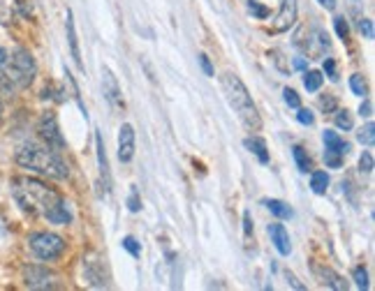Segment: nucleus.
<instances>
[{"label": "nucleus", "instance_id": "f257e3e1", "mask_svg": "<svg viewBox=\"0 0 375 291\" xmlns=\"http://www.w3.org/2000/svg\"><path fill=\"white\" fill-rule=\"evenodd\" d=\"M12 197L19 204V208L28 215L47 218L53 224H69V215L65 201L53 187L44 185L42 180L35 178H14L12 180Z\"/></svg>", "mask_w": 375, "mask_h": 291}, {"label": "nucleus", "instance_id": "f03ea898", "mask_svg": "<svg viewBox=\"0 0 375 291\" xmlns=\"http://www.w3.org/2000/svg\"><path fill=\"white\" fill-rule=\"evenodd\" d=\"M17 164L24 169H31L40 176L53 178V180H65L69 176L67 164L62 162V157L51 148H42V146H21L17 150Z\"/></svg>", "mask_w": 375, "mask_h": 291}, {"label": "nucleus", "instance_id": "7ed1b4c3", "mask_svg": "<svg viewBox=\"0 0 375 291\" xmlns=\"http://www.w3.org/2000/svg\"><path fill=\"white\" fill-rule=\"evenodd\" d=\"M222 90H225V97L229 102V107L234 109V114L239 116V121L243 123V127L250 130V132H257L262 127V118L257 114V107L253 102V97H250L246 83H243L239 76L227 72L222 74Z\"/></svg>", "mask_w": 375, "mask_h": 291}, {"label": "nucleus", "instance_id": "20e7f679", "mask_svg": "<svg viewBox=\"0 0 375 291\" xmlns=\"http://www.w3.org/2000/svg\"><path fill=\"white\" fill-rule=\"evenodd\" d=\"M38 65L31 51L26 48H17L3 67H0V88L5 93H14L17 88H28L35 79Z\"/></svg>", "mask_w": 375, "mask_h": 291}, {"label": "nucleus", "instance_id": "39448f33", "mask_svg": "<svg viewBox=\"0 0 375 291\" xmlns=\"http://www.w3.org/2000/svg\"><path fill=\"white\" fill-rule=\"evenodd\" d=\"M28 247L42 261H53L65 252V240L51 231H35L28 236Z\"/></svg>", "mask_w": 375, "mask_h": 291}, {"label": "nucleus", "instance_id": "423d86ee", "mask_svg": "<svg viewBox=\"0 0 375 291\" xmlns=\"http://www.w3.org/2000/svg\"><path fill=\"white\" fill-rule=\"evenodd\" d=\"M24 282L31 289H56L58 275L44 266H24Z\"/></svg>", "mask_w": 375, "mask_h": 291}, {"label": "nucleus", "instance_id": "0eeeda50", "mask_svg": "<svg viewBox=\"0 0 375 291\" xmlns=\"http://www.w3.org/2000/svg\"><path fill=\"white\" fill-rule=\"evenodd\" d=\"M38 132L40 139L44 141L51 150H60L65 148V139H62L60 130H58V121H56L53 114H44L38 123Z\"/></svg>", "mask_w": 375, "mask_h": 291}, {"label": "nucleus", "instance_id": "6e6552de", "mask_svg": "<svg viewBox=\"0 0 375 291\" xmlns=\"http://www.w3.org/2000/svg\"><path fill=\"white\" fill-rule=\"evenodd\" d=\"M83 275H86V280L93 284V287H107V270H104L102 261L97 259V256L90 254L88 259H83Z\"/></svg>", "mask_w": 375, "mask_h": 291}, {"label": "nucleus", "instance_id": "1a4fd4ad", "mask_svg": "<svg viewBox=\"0 0 375 291\" xmlns=\"http://www.w3.org/2000/svg\"><path fill=\"white\" fill-rule=\"evenodd\" d=\"M102 88H104V97H107V100L111 102V107H116V109H123L125 107L121 86H118L116 76L111 74L109 67H102Z\"/></svg>", "mask_w": 375, "mask_h": 291}, {"label": "nucleus", "instance_id": "9d476101", "mask_svg": "<svg viewBox=\"0 0 375 291\" xmlns=\"http://www.w3.org/2000/svg\"><path fill=\"white\" fill-rule=\"evenodd\" d=\"M294 21H297V0H283L281 12H278V17L274 19L271 30H274V33H285V30H290V28L294 26Z\"/></svg>", "mask_w": 375, "mask_h": 291}, {"label": "nucleus", "instance_id": "9b49d317", "mask_svg": "<svg viewBox=\"0 0 375 291\" xmlns=\"http://www.w3.org/2000/svg\"><path fill=\"white\" fill-rule=\"evenodd\" d=\"M132 155H135V130L125 123L118 132V157H121V162H130Z\"/></svg>", "mask_w": 375, "mask_h": 291}, {"label": "nucleus", "instance_id": "f8f14e48", "mask_svg": "<svg viewBox=\"0 0 375 291\" xmlns=\"http://www.w3.org/2000/svg\"><path fill=\"white\" fill-rule=\"evenodd\" d=\"M65 30H67V44H69V53L76 62V67H83L81 60V48H79V37H76V28H74V14L67 10V19H65Z\"/></svg>", "mask_w": 375, "mask_h": 291}, {"label": "nucleus", "instance_id": "ddd939ff", "mask_svg": "<svg viewBox=\"0 0 375 291\" xmlns=\"http://www.w3.org/2000/svg\"><path fill=\"white\" fill-rule=\"evenodd\" d=\"M269 236H271V242L278 247V252L281 254H290V236L288 231H285V227L283 224H269Z\"/></svg>", "mask_w": 375, "mask_h": 291}, {"label": "nucleus", "instance_id": "4468645a", "mask_svg": "<svg viewBox=\"0 0 375 291\" xmlns=\"http://www.w3.org/2000/svg\"><path fill=\"white\" fill-rule=\"evenodd\" d=\"M243 146L250 150V152H255L257 159H260L262 164H267L269 162V150H267V141L260 136H248L246 141H243Z\"/></svg>", "mask_w": 375, "mask_h": 291}, {"label": "nucleus", "instance_id": "2eb2a0df", "mask_svg": "<svg viewBox=\"0 0 375 291\" xmlns=\"http://www.w3.org/2000/svg\"><path fill=\"white\" fill-rule=\"evenodd\" d=\"M324 143H326V150H333L338 152V155H347V152H350V143L343 141V139L331 130L324 132Z\"/></svg>", "mask_w": 375, "mask_h": 291}, {"label": "nucleus", "instance_id": "dca6fc26", "mask_svg": "<svg viewBox=\"0 0 375 291\" xmlns=\"http://www.w3.org/2000/svg\"><path fill=\"white\" fill-rule=\"evenodd\" d=\"M319 275H322V282L329 284L331 289H336V291H345L347 289L343 277H340L338 273H333L331 268H319Z\"/></svg>", "mask_w": 375, "mask_h": 291}, {"label": "nucleus", "instance_id": "f3484780", "mask_svg": "<svg viewBox=\"0 0 375 291\" xmlns=\"http://www.w3.org/2000/svg\"><path fill=\"white\" fill-rule=\"evenodd\" d=\"M17 17V0H0V24L10 26Z\"/></svg>", "mask_w": 375, "mask_h": 291}, {"label": "nucleus", "instance_id": "a211bd4d", "mask_svg": "<svg viewBox=\"0 0 375 291\" xmlns=\"http://www.w3.org/2000/svg\"><path fill=\"white\" fill-rule=\"evenodd\" d=\"M95 148H97V162H100V171H102V176L107 178V185H109V162H107V152H104V143H102L100 132L95 134Z\"/></svg>", "mask_w": 375, "mask_h": 291}, {"label": "nucleus", "instance_id": "6ab92c4d", "mask_svg": "<svg viewBox=\"0 0 375 291\" xmlns=\"http://www.w3.org/2000/svg\"><path fill=\"white\" fill-rule=\"evenodd\" d=\"M310 187H312V192H315V194H324L326 187H329V176H326V171H312Z\"/></svg>", "mask_w": 375, "mask_h": 291}, {"label": "nucleus", "instance_id": "aec40b11", "mask_svg": "<svg viewBox=\"0 0 375 291\" xmlns=\"http://www.w3.org/2000/svg\"><path fill=\"white\" fill-rule=\"evenodd\" d=\"M267 208L271 211V215H276V218H281V220L292 218V208L288 204H283V201H278V199L267 201Z\"/></svg>", "mask_w": 375, "mask_h": 291}, {"label": "nucleus", "instance_id": "412c9836", "mask_svg": "<svg viewBox=\"0 0 375 291\" xmlns=\"http://www.w3.org/2000/svg\"><path fill=\"white\" fill-rule=\"evenodd\" d=\"M294 162L299 166V171H303V173H308L310 171V157H308V152H306L301 146H294Z\"/></svg>", "mask_w": 375, "mask_h": 291}, {"label": "nucleus", "instance_id": "4be33fe9", "mask_svg": "<svg viewBox=\"0 0 375 291\" xmlns=\"http://www.w3.org/2000/svg\"><path fill=\"white\" fill-rule=\"evenodd\" d=\"M357 139H359V143L373 146V143H375V125H373V123H368L366 127H361V132L357 134Z\"/></svg>", "mask_w": 375, "mask_h": 291}, {"label": "nucleus", "instance_id": "5701e85b", "mask_svg": "<svg viewBox=\"0 0 375 291\" xmlns=\"http://www.w3.org/2000/svg\"><path fill=\"white\" fill-rule=\"evenodd\" d=\"M303 86L310 90V93H315L322 86V74L319 72H306V79H303Z\"/></svg>", "mask_w": 375, "mask_h": 291}, {"label": "nucleus", "instance_id": "b1692460", "mask_svg": "<svg viewBox=\"0 0 375 291\" xmlns=\"http://www.w3.org/2000/svg\"><path fill=\"white\" fill-rule=\"evenodd\" d=\"M350 88H352V93L354 95H359V97H364L366 95V81H364V76L361 74H352L350 76Z\"/></svg>", "mask_w": 375, "mask_h": 291}, {"label": "nucleus", "instance_id": "393cba45", "mask_svg": "<svg viewBox=\"0 0 375 291\" xmlns=\"http://www.w3.org/2000/svg\"><path fill=\"white\" fill-rule=\"evenodd\" d=\"M319 109H322L324 114H333V111L338 109V100L333 95H322L319 97Z\"/></svg>", "mask_w": 375, "mask_h": 291}, {"label": "nucleus", "instance_id": "a878e982", "mask_svg": "<svg viewBox=\"0 0 375 291\" xmlns=\"http://www.w3.org/2000/svg\"><path fill=\"white\" fill-rule=\"evenodd\" d=\"M333 114H336V125L340 130H352V116L347 114V109L345 111H333Z\"/></svg>", "mask_w": 375, "mask_h": 291}, {"label": "nucleus", "instance_id": "bb28decb", "mask_svg": "<svg viewBox=\"0 0 375 291\" xmlns=\"http://www.w3.org/2000/svg\"><path fill=\"white\" fill-rule=\"evenodd\" d=\"M354 284H357L359 289H368V273H366V268L364 266H357L354 268Z\"/></svg>", "mask_w": 375, "mask_h": 291}, {"label": "nucleus", "instance_id": "cd10ccee", "mask_svg": "<svg viewBox=\"0 0 375 291\" xmlns=\"http://www.w3.org/2000/svg\"><path fill=\"white\" fill-rule=\"evenodd\" d=\"M324 162H326V166H331V169H340V166H343V155H338V152H333V150H326Z\"/></svg>", "mask_w": 375, "mask_h": 291}, {"label": "nucleus", "instance_id": "c85d7f7f", "mask_svg": "<svg viewBox=\"0 0 375 291\" xmlns=\"http://www.w3.org/2000/svg\"><path fill=\"white\" fill-rule=\"evenodd\" d=\"M333 26H336V33H338V37L340 39H347L350 37V26H347V21L343 17H336L333 19Z\"/></svg>", "mask_w": 375, "mask_h": 291}, {"label": "nucleus", "instance_id": "c756f323", "mask_svg": "<svg viewBox=\"0 0 375 291\" xmlns=\"http://www.w3.org/2000/svg\"><path fill=\"white\" fill-rule=\"evenodd\" d=\"M123 247L128 249V252H130L132 256H139V254H142V245H139V242H137L135 238H132V236H125V238H123Z\"/></svg>", "mask_w": 375, "mask_h": 291}, {"label": "nucleus", "instance_id": "7c9ffc66", "mask_svg": "<svg viewBox=\"0 0 375 291\" xmlns=\"http://www.w3.org/2000/svg\"><path fill=\"white\" fill-rule=\"evenodd\" d=\"M283 95H285V102H288L292 109H299V107H301V97L297 95V90L285 88V90H283Z\"/></svg>", "mask_w": 375, "mask_h": 291}, {"label": "nucleus", "instance_id": "2f4dec72", "mask_svg": "<svg viewBox=\"0 0 375 291\" xmlns=\"http://www.w3.org/2000/svg\"><path fill=\"white\" fill-rule=\"evenodd\" d=\"M248 12L253 14V17H257V19H267L269 17V10L264 5H260V3H253V0H250L248 3Z\"/></svg>", "mask_w": 375, "mask_h": 291}, {"label": "nucleus", "instance_id": "473e14b6", "mask_svg": "<svg viewBox=\"0 0 375 291\" xmlns=\"http://www.w3.org/2000/svg\"><path fill=\"white\" fill-rule=\"evenodd\" d=\"M359 30H361V35H364L366 39H373V35H375L373 21H371V19H361V21H359Z\"/></svg>", "mask_w": 375, "mask_h": 291}, {"label": "nucleus", "instance_id": "72a5a7b5", "mask_svg": "<svg viewBox=\"0 0 375 291\" xmlns=\"http://www.w3.org/2000/svg\"><path fill=\"white\" fill-rule=\"evenodd\" d=\"M359 169H361V171H366V173H371V171H373V155H371V152H368V150L359 157Z\"/></svg>", "mask_w": 375, "mask_h": 291}, {"label": "nucleus", "instance_id": "f704fd0d", "mask_svg": "<svg viewBox=\"0 0 375 291\" xmlns=\"http://www.w3.org/2000/svg\"><path fill=\"white\" fill-rule=\"evenodd\" d=\"M128 208L132 213H137V211H142V201H139V194H137V187H132V192H130V199H128Z\"/></svg>", "mask_w": 375, "mask_h": 291}, {"label": "nucleus", "instance_id": "c9c22d12", "mask_svg": "<svg viewBox=\"0 0 375 291\" xmlns=\"http://www.w3.org/2000/svg\"><path fill=\"white\" fill-rule=\"evenodd\" d=\"M324 72L329 76L331 81H338V72H336V60L333 58H326L324 60Z\"/></svg>", "mask_w": 375, "mask_h": 291}, {"label": "nucleus", "instance_id": "e433bc0d", "mask_svg": "<svg viewBox=\"0 0 375 291\" xmlns=\"http://www.w3.org/2000/svg\"><path fill=\"white\" fill-rule=\"evenodd\" d=\"M297 121H299V123H301V125H312V123H315V116H312V114H310V111H308V109H301V107H299V114H297Z\"/></svg>", "mask_w": 375, "mask_h": 291}, {"label": "nucleus", "instance_id": "4c0bfd02", "mask_svg": "<svg viewBox=\"0 0 375 291\" xmlns=\"http://www.w3.org/2000/svg\"><path fill=\"white\" fill-rule=\"evenodd\" d=\"M199 65L204 69L206 76H213V65H211V60H208V55H204V53L199 55Z\"/></svg>", "mask_w": 375, "mask_h": 291}, {"label": "nucleus", "instance_id": "58836bf2", "mask_svg": "<svg viewBox=\"0 0 375 291\" xmlns=\"http://www.w3.org/2000/svg\"><path fill=\"white\" fill-rule=\"evenodd\" d=\"M243 231H246L248 238H250V233H253V220H250V211L243 213Z\"/></svg>", "mask_w": 375, "mask_h": 291}, {"label": "nucleus", "instance_id": "ea45409f", "mask_svg": "<svg viewBox=\"0 0 375 291\" xmlns=\"http://www.w3.org/2000/svg\"><path fill=\"white\" fill-rule=\"evenodd\" d=\"M359 114L364 116V118H371L373 116V104L368 102V100H364V104L359 107Z\"/></svg>", "mask_w": 375, "mask_h": 291}, {"label": "nucleus", "instance_id": "a19ab883", "mask_svg": "<svg viewBox=\"0 0 375 291\" xmlns=\"http://www.w3.org/2000/svg\"><path fill=\"white\" fill-rule=\"evenodd\" d=\"M359 7H361V0H350V10L354 17H359Z\"/></svg>", "mask_w": 375, "mask_h": 291}, {"label": "nucleus", "instance_id": "79ce46f5", "mask_svg": "<svg viewBox=\"0 0 375 291\" xmlns=\"http://www.w3.org/2000/svg\"><path fill=\"white\" fill-rule=\"evenodd\" d=\"M288 282H290V284H292V287H294V289H303V284H299V282H297V277L292 275V273H288Z\"/></svg>", "mask_w": 375, "mask_h": 291}, {"label": "nucleus", "instance_id": "37998d69", "mask_svg": "<svg viewBox=\"0 0 375 291\" xmlns=\"http://www.w3.org/2000/svg\"><path fill=\"white\" fill-rule=\"evenodd\" d=\"M7 58H10V53H7V48H3V46H0V67L5 65V62H7Z\"/></svg>", "mask_w": 375, "mask_h": 291}, {"label": "nucleus", "instance_id": "c03bdc74", "mask_svg": "<svg viewBox=\"0 0 375 291\" xmlns=\"http://www.w3.org/2000/svg\"><path fill=\"white\" fill-rule=\"evenodd\" d=\"M317 3L326 7V10H333V7H336V0H317Z\"/></svg>", "mask_w": 375, "mask_h": 291}, {"label": "nucleus", "instance_id": "a18cd8bd", "mask_svg": "<svg viewBox=\"0 0 375 291\" xmlns=\"http://www.w3.org/2000/svg\"><path fill=\"white\" fill-rule=\"evenodd\" d=\"M294 67H297V69H306V60H303V58H297V60H294Z\"/></svg>", "mask_w": 375, "mask_h": 291}, {"label": "nucleus", "instance_id": "49530a36", "mask_svg": "<svg viewBox=\"0 0 375 291\" xmlns=\"http://www.w3.org/2000/svg\"><path fill=\"white\" fill-rule=\"evenodd\" d=\"M0 121H3V102H0Z\"/></svg>", "mask_w": 375, "mask_h": 291}]
</instances>
